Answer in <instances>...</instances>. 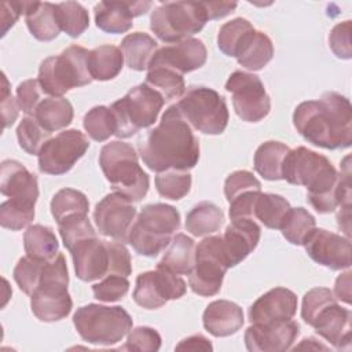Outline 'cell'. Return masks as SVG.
<instances>
[{
    "label": "cell",
    "instance_id": "7",
    "mask_svg": "<svg viewBox=\"0 0 352 352\" xmlns=\"http://www.w3.org/2000/svg\"><path fill=\"white\" fill-rule=\"evenodd\" d=\"M67 285L66 258L62 253H58L55 258L45 263L41 280L30 296V309L38 320L56 322L70 314L73 301L67 292Z\"/></svg>",
    "mask_w": 352,
    "mask_h": 352
},
{
    "label": "cell",
    "instance_id": "54",
    "mask_svg": "<svg viewBox=\"0 0 352 352\" xmlns=\"http://www.w3.org/2000/svg\"><path fill=\"white\" fill-rule=\"evenodd\" d=\"M107 245L110 252V268L107 275H121L128 278L132 272V260L128 249L118 241H107Z\"/></svg>",
    "mask_w": 352,
    "mask_h": 352
},
{
    "label": "cell",
    "instance_id": "56",
    "mask_svg": "<svg viewBox=\"0 0 352 352\" xmlns=\"http://www.w3.org/2000/svg\"><path fill=\"white\" fill-rule=\"evenodd\" d=\"M0 109H1V118H3V128L11 126L19 114V106L16 98L12 96L8 81L6 74L3 73V88H1V99H0Z\"/></svg>",
    "mask_w": 352,
    "mask_h": 352
},
{
    "label": "cell",
    "instance_id": "28",
    "mask_svg": "<svg viewBox=\"0 0 352 352\" xmlns=\"http://www.w3.org/2000/svg\"><path fill=\"white\" fill-rule=\"evenodd\" d=\"M195 242L186 234L173 235L168 250L158 261L157 267L165 268L176 275H190L195 265Z\"/></svg>",
    "mask_w": 352,
    "mask_h": 352
},
{
    "label": "cell",
    "instance_id": "6",
    "mask_svg": "<svg viewBox=\"0 0 352 352\" xmlns=\"http://www.w3.org/2000/svg\"><path fill=\"white\" fill-rule=\"evenodd\" d=\"M89 51L70 45L59 55L45 58L38 67V82L48 96H63L67 91L92 82L88 69Z\"/></svg>",
    "mask_w": 352,
    "mask_h": 352
},
{
    "label": "cell",
    "instance_id": "2",
    "mask_svg": "<svg viewBox=\"0 0 352 352\" xmlns=\"http://www.w3.org/2000/svg\"><path fill=\"white\" fill-rule=\"evenodd\" d=\"M144 165L154 172L190 170L199 160V140L176 104L169 106L160 124L139 144Z\"/></svg>",
    "mask_w": 352,
    "mask_h": 352
},
{
    "label": "cell",
    "instance_id": "21",
    "mask_svg": "<svg viewBox=\"0 0 352 352\" xmlns=\"http://www.w3.org/2000/svg\"><path fill=\"white\" fill-rule=\"evenodd\" d=\"M0 191L16 204L34 208L38 198L37 177L21 162L4 160L0 166Z\"/></svg>",
    "mask_w": 352,
    "mask_h": 352
},
{
    "label": "cell",
    "instance_id": "8",
    "mask_svg": "<svg viewBox=\"0 0 352 352\" xmlns=\"http://www.w3.org/2000/svg\"><path fill=\"white\" fill-rule=\"evenodd\" d=\"M73 324L84 341L94 345H114L131 331L132 318L120 305L88 304L76 311Z\"/></svg>",
    "mask_w": 352,
    "mask_h": 352
},
{
    "label": "cell",
    "instance_id": "24",
    "mask_svg": "<svg viewBox=\"0 0 352 352\" xmlns=\"http://www.w3.org/2000/svg\"><path fill=\"white\" fill-rule=\"evenodd\" d=\"M297 296L286 287H275L260 296L249 308L250 323H267L293 319Z\"/></svg>",
    "mask_w": 352,
    "mask_h": 352
},
{
    "label": "cell",
    "instance_id": "42",
    "mask_svg": "<svg viewBox=\"0 0 352 352\" xmlns=\"http://www.w3.org/2000/svg\"><path fill=\"white\" fill-rule=\"evenodd\" d=\"M191 175L188 170L168 169L158 172L155 176V187L161 197L172 201H179L190 192Z\"/></svg>",
    "mask_w": 352,
    "mask_h": 352
},
{
    "label": "cell",
    "instance_id": "57",
    "mask_svg": "<svg viewBox=\"0 0 352 352\" xmlns=\"http://www.w3.org/2000/svg\"><path fill=\"white\" fill-rule=\"evenodd\" d=\"M28 1H12L3 3L1 11V36H6L10 28L14 26L21 14H25Z\"/></svg>",
    "mask_w": 352,
    "mask_h": 352
},
{
    "label": "cell",
    "instance_id": "4",
    "mask_svg": "<svg viewBox=\"0 0 352 352\" xmlns=\"http://www.w3.org/2000/svg\"><path fill=\"white\" fill-rule=\"evenodd\" d=\"M99 165L114 192L132 202L146 197L150 177L139 165L138 154L131 144L121 140L106 143L99 154Z\"/></svg>",
    "mask_w": 352,
    "mask_h": 352
},
{
    "label": "cell",
    "instance_id": "14",
    "mask_svg": "<svg viewBox=\"0 0 352 352\" xmlns=\"http://www.w3.org/2000/svg\"><path fill=\"white\" fill-rule=\"evenodd\" d=\"M89 147L87 136L78 129H66L50 138L38 153V169L59 176L67 173Z\"/></svg>",
    "mask_w": 352,
    "mask_h": 352
},
{
    "label": "cell",
    "instance_id": "27",
    "mask_svg": "<svg viewBox=\"0 0 352 352\" xmlns=\"http://www.w3.org/2000/svg\"><path fill=\"white\" fill-rule=\"evenodd\" d=\"M25 21L30 34L40 41H51L60 33L56 4L48 1H28Z\"/></svg>",
    "mask_w": 352,
    "mask_h": 352
},
{
    "label": "cell",
    "instance_id": "61",
    "mask_svg": "<svg viewBox=\"0 0 352 352\" xmlns=\"http://www.w3.org/2000/svg\"><path fill=\"white\" fill-rule=\"evenodd\" d=\"M314 340H315V338H312V337H309V338H304V340H302V342H301L300 345H297L296 348H309V344H311V342H314ZM315 348H316V349H326V346H323V345H320V344H319V345L316 344V345H315Z\"/></svg>",
    "mask_w": 352,
    "mask_h": 352
},
{
    "label": "cell",
    "instance_id": "13",
    "mask_svg": "<svg viewBox=\"0 0 352 352\" xmlns=\"http://www.w3.org/2000/svg\"><path fill=\"white\" fill-rule=\"evenodd\" d=\"M226 89L232 95L234 110L242 121L258 122L268 116L271 99L258 76L236 70L228 77Z\"/></svg>",
    "mask_w": 352,
    "mask_h": 352
},
{
    "label": "cell",
    "instance_id": "31",
    "mask_svg": "<svg viewBox=\"0 0 352 352\" xmlns=\"http://www.w3.org/2000/svg\"><path fill=\"white\" fill-rule=\"evenodd\" d=\"M274 56V44L271 38L260 30L252 32L243 41L236 54L238 63L252 72L261 70Z\"/></svg>",
    "mask_w": 352,
    "mask_h": 352
},
{
    "label": "cell",
    "instance_id": "48",
    "mask_svg": "<svg viewBox=\"0 0 352 352\" xmlns=\"http://www.w3.org/2000/svg\"><path fill=\"white\" fill-rule=\"evenodd\" d=\"M337 298L334 297L333 292L327 287H314L308 290L301 302V318L307 324H312L316 315L327 305L336 302Z\"/></svg>",
    "mask_w": 352,
    "mask_h": 352
},
{
    "label": "cell",
    "instance_id": "9",
    "mask_svg": "<svg viewBox=\"0 0 352 352\" xmlns=\"http://www.w3.org/2000/svg\"><path fill=\"white\" fill-rule=\"evenodd\" d=\"M165 103V99L146 82L129 89L116 100L110 110L116 120V136L125 139L143 128L151 126Z\"/></svg>",
    "mask_w": 352,
    "mask_h": 352
},
{
    "label": "cell",
    "instance_id": "55",
    "mask_svg": "<svg viewBox=\"0 0 352 352\" xmlns=\"http://www.w3.org/2000/svg\"><path fill=\"white\" fill-rule=\"evenodd\" d=\"M261 191H249L245 192L235 199H232L230 204V219L238 220V219H254V205L256 199Z\"/></svg>",
    "mask_w": 352,
    "mask_h": 352
},
{
    "label": "cell",
    "instance_id": "25",
    "mask_svg": "<svg viewBox=\"0 0 352 352\" xmlns=\"http://www.w3.org/2000/svg\"><path fill=\"white\" fill-rule=\"evenodd\" d=\"M315 331L337 349L351 345V311L337 301L324 307L311 324Z\"/></svg>",
    "mask_w": 352,
    "mask_h": 352
},
{
    "label": "cell",
    "instance_id": "36",
    "mask_svg": "<svg viewBox=\"0 0 352 352\" xmlns=\"http://www.w3.org/2000/svg\"><path fill=\"white\" fill-rule=\"evenodd\" d=\"M290 208L289 201L282 195L260 192L254 205V219L260 220L267 228L279 230Z\"/></svg>",
    "mask_w": 352,
    "mask_h": 352
},
{
    "label": "cell",
    "instance_id": "16",
    "mask_svg": "<svg viewBox=\"0 0 352 352\" xmlns=\"http://www.w3.org/2000/svg\"><path fill=\"white\" fill-rule=\"evenodd\" d=\"M135 219L136 208L132 205V201L118 192L103 197L94 210L98 231L122 243L128 241V234Z\"/></svg>",
    "mask_w": 352,
    "mask_h": 352
},
{
    "label": "cell",
    "instance_id": "12",
    "mask_svg": "<svg viewBox=\"0 0 352 352\" xmlns=\"http://www.w3.org/2000/svg\"><path fill=\"white\" fill-rule=\"evenodd\" d=\"M228 268L221 235L206 236L195 249V265L188 275V285L198 296H214L220 292Z\"/></svg>",
    "mask_w": 352,
    "mask_h": 352
},
{
    "label": "cell",
    "instance_id": "35",
    "mask_svg": "<svg viewBox=\"0 0 352 352\" xmlns=\"http://www.w3.org/2000/svg\"><path fill=\"white\" fill-rule=\"evenodd\" d=\"M23 248L26 256L41 261H51L59 253V243L54 231L41 224H33L26 228Z\"/></svg>",
    "mask_w": 352,
    "mask_h": 352
},
{
    "label": "cell",
    "instance_id": "20",
    "mask_svg": "<svg viewBox=\"0 0 352 352\" xmlns=\"http://www.w3.org/2000/svg\"><path fill=\"white\" fill-rule=\"evenodd\" d=\"M76 276L82 282H94L104 278L110 268V252L107 241L96 235L77 242L70 250Z\"/></svg>",
    "mask_w": 352,
    "mask_h": 352
},
{
    "label": "cell",
    "instance_id": "51",
    "mask_svg": "<svg viewBox=\"0 0 352 352\" xmlns=\"http://www.w3.org/2000/svg\"><path fill=\"white\" fill-rule=\"evenodd\" d=\"M249 191H261V183L252 172L235 170L227 176L224 182V195L228 202Z\"/></svg>",
    "mask_w": 352,
    "mask_h": 352
},
{
    "label": "cell",
    "instance_id": "46",
    "mask_svg": "<svg viewBox=\"0 0 352 352\" xmlns=\"http://www.w3.org/2000/svg\"><path fill=\"white\" fill-rule=\"evenodd\" d=\"M58 227L63 245L67 250H70L77 242L96 235L87 214H77L69 217L63 220L60 224H58Z\"/></svg>",
    "mask_w": 352,
    "mask_h": 352
},
{
    "label": "cell",
    "instance_id": "17",
    "mask_svg": "<svg viewBox=\"0 0 352 352\" xmlns=\"http://www.w3.org/2000/svg\"><path fill=\"white\" fill-rule=\"evenodd\" d=\"M302 246L315 263L326 268L338 271L351 267V241L348 236L315 227Z\"/></svg>",
    "mask_w": 352,
    "mask_h": 352
},
{
    "label": "cell",
    "instance_id": "47",
    "mask_svg": "<svg viewBox=\"0 0 352 352\" xmlns=\"http://www.w3.org/2000/svg\"><path fill=\"white\" fill-rule=\"evenodd\" d=\"M34 219V208L16 204L11 199L0 205V224L3 228L19 231L28 227Z\"/></svg>",
    "mask_w": 352,
    "mask_h": 352
},
{
    "label": "cell",
    "instance_id": "58",
    "mask_svg": "<svg viewBox=\"0 0 352 352\" xmlns=\"http://www.w3.org/2000/svg\"><path fill=\"white\" fill-rule=\"evenodd\" d=\"M208 19H219V18H224L226 15L234 12V10L236 8V3H231V1H202Z\"/></svg>",
    "mask_w": 352,
    "mask_h": 352
},
{
    "label": "cell",
    "instance_id": "30",
    "mask_svg": "<svg viewBox=\"0 0 352 352\" xmlns=\"http://www.w3.org/2000/svg\"><path fill=\"white\" fill-rule=\"evenodd\" d=\"M120 50L129 69L142 72L146 70L158 50L157 41L144 32H135L125 36Z\"/></svg>",
    "mask_w": 352,
    "mask_h": 352
},
{
    "label": "cell",
    "instance_id": "10",
    "mask_svg": "<svg viewBox=\"0 0 352 352\" xmlns=\"http://www.w3.org/2000/svg\"><path fill=\"white\" fill-rule=\"evenodd\" d=\"M202 1L162 3L150 16L151 32L164 43H177L201 32L208 22Z\"/></svg>",
    "mask_w": 352,
    "mask_h": 352
},
{
    "label": "cell",
    "instance_id": "44",
    "mask_svg": "<svg viewBox=\"0 0 352 352\" xmlns=\"http://www.w3.org/2000/svg\"><path fill=\"white\" fill-rule=\"evenodd\" d=\"M16 138L19 147L32 155H38L44 143L50 139L47 132L33 117L26 116L16 126Z\"/></svg>",
    "mask_w": 352,
    "mask_h": 352
},
{
    "label": "cell",
    "instance_id": "26",
    "mask_svg": "<svg viewBox=\"0 0 352 352\" xmlns=\"http://www.w3.org/2000/svg\"><path fill=\"white\" fill-rule=\"evenodd\" d=\"M242 308L228 300L212 301L204 311L202 323L205 330L214 337H228L243 326Z\"/></svg>",
    "mask_w": 352,
    "mask_h": 352
},
{
    "label": "cell",
    "instance_id": "43",
    "mask_svg": "<svg viewBox=\"0 0 352 352\" xmlns=\"http://www.w3.org/2000/svg\"><path fill=\"white\" fill-rule=\"evenodd\" d=\"M82 125L85 132L95 142H104L116 135V120L107 106H95L84 116Z\"/></svg>",
    "mask_w": 352,
    "mask_h": 352
},
{
    "label": "cell",
    "instance_id": "60",
    "mask_svg": "<svg viewBox=\"0 0 352 352\" xmlns=\"http://www.w3.org/2000/svg\"><path fill=\"white\" fill-rule=\"evenodd\" d=\"M351 271H346L344 274H341L337 279H336V285H334V297L337 298V301H342L345 304H351Z\"/></svg>",
    "mask_w": 352,
    "mask_h": 352
},
{
    "label": "cell",
    "instance_id": "32",
    "mask_svg": "<svg viewBox=\"0 0 352 352\" xmlns=\"http://www.w3.org/2000/svg\"><path fill=\"white\" fill-rule=\"evenodd\" d=\"M289 151L290 148L282 142L267 140L261 143L253 158L256 172L265 180H283L282 166Z\"/></svg>",
    "mask_w": 352,
    "mask_h": 352
},
{
    "label": "cell",
    "instance_id": "19",
    "mask_svg": "<svg viewBox=\"0 0 352 352\" xmlns=\"http://www.w3.org/2000/svg\"><path fill=\"white\" fill-rule=\"evenodd\" d=\"M206 58L208 51L205 44L199 38L190 37L158 48L148 67L162 66L184 74L202 67Z\"/></svg>",
    "mask_w": 352,
    "mask_h": 352
},
{
    "label": "cell",
    "instance_id": "29",
    "mask_svg": "<svg viewBox=\"0 0 352 352\" xmlns=\"http://www.w3.org/2000/svg\"><path fill=\"white\" fill-rule=\"evenodd\" d=\"M73 116V106L66 98L47 96L40 100L32 117L51 133L70 125Z\"/></svg>",
    "mask_w": 352,
    "mask_h": 352
},
{
    "label": "cell",
    "instance_id": "3",
    "mask_svg": "<svg viewBox=\"0 0 352 352\" xmlns=\"http://www.w3.org/2000/svg\"><path fill=\"white\" fill-rule=\"evenodd\" d=\"M293 125L309 143L342 150L352 144V106L346 96L329 91L318 100L301 102L293 113Z\"/></svg>",
    "mask_w": 352,
    "mask_h": 352
},
{
    "label": "cell",
    "instance_id": "40",
    "mask_svg": "<svg viewBox=\"0 0 352 352\" xmlns=\"http://www.w3.org/2000/svg\"><path fill=\"white\" fill-rule=\"evenodd\" d=\"M253 25L245 18H235L226 22L217 34V47L227 56H236L248 36L254 32Z\"/></svg>",
    "mask_w": 352,
    "mask_h": 352
},
{
    "label": "cell",
    "instance_id": "38",
    "mask_svg": "<svg viewBox=\"0 0 352 352\" xmlns=\"http://www.w3.org/2000/svg\"><path fill=\"white\" fill-rule=\"evenodd\" d=\"M144 82L155 89L165 100L180 98L186 92L183 74L162 66L148 67Z\"/></svg>",
    "mask_w": 352,
    "mask_h": 352
},
{
    "label": "cell",
    "instance_id": "52",
    "mask_svg": "<svg viewBox=\"0 0 352 352\" xmlns=\"http://www.w3.org/2000/svg\"><path fill=\"white\" fill-rule=\"evenodd\" d=\"M351 21H344L337 23L329 34V47L333 54L340 59H351L352 56V44H351Z\"/></svg>",
    "mask_w": 352,
    "mask_h": 352
},
{
    "label": "cell",
    "instance_id": "15",
    "mask_svg": "<svg viewBox=\"0 0 352 352\" xmlns=\"http://www.w3.org/2000/svg\"><path fill=\"white\" fill-rule=\"evenodd\" d=\"M187 285L179 275L157 267L154 271H146L138 275L132 293L133 301L146 309H157L170 300L183 297Z\"/></svg>",
    "mask_w": 352,
    "mask_h": 352
},
{
    "label": "cell",
    "instance_id": "41",
    "mask_svg": "<svg viewBox=\"0 0 352 352\" xmlns=\"http://www.w3.org/2000/svg\"><path fill=\"white\" fill-rule=\"evenodd\" d=\"M56 15L60 29L70 37H80L89 26L88 11L76 1L56 4Z\"/></svg>",
    "mask_w": 352,
    "mask_h": 352
},
{
    "label": "cell",
    "instance_id": "34",
    "mask_svg": "<svg viewBox=\"0 0 352 352\" xmlns=\"http://www.w3.org/2000/svg\"><path fill=\"white\" fill-rule=\"evenodd\" d=\"M224 224L223 210L209 201L197 204L186 216V230L194 236L214 234Z\"/></svg>",
    "mask_w": 352,
    "mask_h": 352
},
{
    "label": "cell",
    "instance_id": "5",
    "mask_svg": "<svg viewBox=\"0 0 352 352\" xmlns=\"http://www.w3.org/2000/svg\"><path fill=\"white\" fill-rule=\"evenodd\" d=\"M180 228V214L168 204H148L136 216L128 243L133 250L146 257H155L172 241Z\"/></svg>",
    "mask_w": 352,
    "mask_h": 352
},
{
    "label": "cell",
    "instance_id": "37",
    "mask_svg": "<svg viewBox=\"0 0 352 352\" xmlns=\"http://www.w3.org/2000/svg\"><path fill=\"white\" fill-rule=\"evenodd\" d=\"M88 198L74 188H62L51 199V213L58 224L77 214H88Z\"/></svg>",
    "mask_w": 352,
    "mask_h": 352
},
{
    "label": "cell",
    "instance_id": "33",
    "mask_svg": "<svg viewBox=\"0 0 352 352\" xmlns=\"http://www.w3.org/2000/svg\"><path fill=\"white\" fill-rule=\"evenodd\" d=\"M124 65V55L116 45L104 44L89 51L88 69L92 80L107 81L117 77Z\"/></svg>",
    "mask_w": 352,
    "mask_h": 352
},
{
    "label": "cell",
    "instance_id": "49",
    "mask_svg": "<svg viewBox=\"0 0 352 352\" xmlns=\"http://www.w3.org/2000/svg\"><path fill=\"white\" fill-rule=\"evenodd\" d=\"M129 290V280L121 275H107L92 285V293L96 300L113 302L121 300Z\"/></svg>",
    "mask_w": 352,
    "mask_h": 352
},
{
    "label": "cell",
    "instance_id": "11",
    "mask_svg": "<svg viewBox=\"0 0 352 352\" xmlns=\"http://www.w3.org/2000/svg\"><path fill=\"white\" fill-rule=\"evenodd\" d=\"M191 128L205 135H220L228 124L226 99L208 87H190L176 103Z\"/></svg>",
    "mask_w": 352,
    "mask_h": 352
},
{
    "label": "cell",
    "instance_id": "50",
    "mask_svg": "<svg viewBox=\"0 0 352 352\" xmlns=\"http://www.w3.org/2000/svg\"><path fill=\"white\" fill-rule=\"evenodd\" d=\"M161 348L160 333L148 326H139L131 329L125 345L121 348L124 351H139V352H155Z\"/></svg>",
    "mask_w": 352,
    "mask_h": 352
},
{
    "label": "cell",
    "instance_id": "39",
    "mask_svg": "<svg viewBox=\"0 0 352 352\" xmlns=\"http://www.w3.org/2000/svg\"><path fill=\"white\" fill-rule=\"evenodd\" d=\"M315 227V217L307 209L298 206L290 208L279 230L286 241L292 245H304L305 239Z\"/></svg>",
    "mask_w": 352,
    "mask_h": 352
},
{
    "label": "cell",
    "instance_id": "1",
    "mask_svg": "<svg viewBox=\"0 0 352 352\" xmlns=\"http://www.w3.org/2000/svg\"><path fill=\"white\" fill-rule=\"evenodd\" d=\"M348 161L349 157L345 158V170L338 173L327 157L300 146L287 153L282 176L287 183L307 188V198L316 212L330 213L351 202Z\"/></svg>",
    "mask_w": 352,
    "mask_h": 352
},
{
    "label": "cell",
    "instance_id": "18",
    "mask_svg": "<svg viewBox=\"0 0 352 352\" xmlns=\"http://www.w3.org/2000/svg\"><path fill=\"white\" fill-rule=\"evenodd\" d=\"M300 326L293 319L252 323L245 331V345L250 352H282L292 348Z\"/></svg>",
    "mask_w": 352,
    "mask_h": 352
},
{
    "label": "cell",
    "instance_id": "45",
    "mask_svg": "<svg viewBox=\"0 0 352 352\" xmlns=\"http://www.w3.org/2000/svg\"><path fill=\"white\" fill-rule=\"evenodd\" d=\"M47 261H41V260H36L32 258L29 256L21 257L14 268L12 276L14 280L16 282V285L19 286V289L28 294L32 296V293L37 289L43 272H44V267H45Z\"/></svg>",
    "mask_w": 352,
    "mask_h": 352
},
{
    "label": "cell",
    "instance_id": "53",
    "mask_svg": "<svg viewBox=\"0 0 352 352\" xmlns=\"http://www.w3.org/2000/svg\"><path fill=\"white\" fill-rule=\"evenodd\" d=\"M43 89L40 87L38 80L30 78V80H25L22 81L18 87H16V102L19 109L26 114V116H33L37 104L41 100V95H43Z\"/></svg>",
    "mask_w": 352,
    "mask_h": 352
},
{
    "label": "cell",
    "instance_id": "22",
    "mask_svg": "<svg viewBox=\"0 0 352 352\" xmlns=\"http://www.w3.org/2000/svg\"><path fill=\"white\" fill-rule=\"evenodd\" d=\"M151 1H100L95 6L96 26L111 34L128 32L133 25V18L146 14Z\"/></svg>",
    "mask_w": 352,
    "mask_h": 352
},
{
    "label": "cell",
    "instance_id": "23",
    "mask_svg": "<svg viewBox=\"0 0 352 352\" xmlns=\"http://www.w3.org/2000/svg\"><path fill=\"white\" fill-rule=\"evenodd\" d=\"M260 236V226L253 219L231 220L221 235L230 268L238 265L257 248Z\"/></svg>",
    "mask_w": 352,
    "mask_h": 352
},
{
    "label": "cell",
    "instance_id": "59",
    "mask_svg": "<svg viewBox=\"0 0 352 352\" xmlns=\"http://www.w3.org/2000/svg\"><path fill=\"white\" fill-rule=\"evenodd\" d=\"M175 349L177 351H212L213 346L210 344V341L201 336V334H195V336H190L184 340H182L176 346Z\"/></svg>",
    "mask_w": 352,
    "mask_h": 352
}]
</instances>
